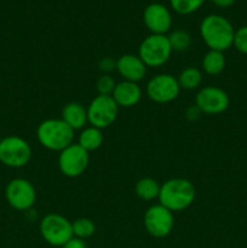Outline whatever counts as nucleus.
I'll use <instances>...</instances> for the list:
<instances>
[{
  "mask_svg": "<svg viewBox=\"0 0 247 248\" xmlns=\"http://www.w3.org/2000/svg\"><path fill=\"white\" fill-rule=\"evenodd\" d=\"M200 35L208 50L224 52L232 46L235 29L224 16L207 15L200 23Z\"/></svg>",
  "mask_w": 247,
  "mask_h": 248,
  "instance_id": "1",
  "label": "nucleus"
},
{
  "mask_svg": "<svg viewBox=\"0 0 247 248\" xmlns=\"http://www.w3.org/2000/svg\"><path fill=\"white\" fill-rule=\"evenodd\" d=\"M195 196V186L189 179L171 178L161 184L157 200L171 212H181L193 205Z\"/></svg>",
  "mask_w": 247,
  "mask_h": 248,
  "instance_id": "2",
  "label": "nucleus"
},
{
  "mask_svg": "<svg viewBox=\"0 0 247 248\" xmlns=\"http://www.w3.org/2000/svg\"><path fill=\"white\" fill-rule=\"evenodd\" d=\"M75 131L62 119H46L36 128V138L41 147L51 152H62L74 143Z\"/></svg>",
  "mask_w": 247,
  "mask_h": 248,
  "instance_id": "3",
  "label": "nucleus"
},
{
  "mask_svg": "<svg viewBox=\"0 0 247 248\" xmlns=\"http://www.w3.org/2000/svg\"><path fill=\"white\" fill-rule=\"evenodd\" d=\"M172 52L167 35L149 34L139 44L137 55L147 68H159L169 62Z\"/></svg>",
  "mask_w": 247,
  "mask_h": 248,
  "instance_id": "4",
  "label": "nucleus"
},
{
  "mask_svg": "<svg viewBox=\"0 0 247 248\" xmlns=\"http://www.w3.org/2000/svg\"><path fill=\"white\" fill-rule=\"evenodd\" d=\"M41 237L53 247H62L73 237L72 222L58 213H48L40 222Z\"/></svg>",
  "mask_w": 247,
  "mask_h": 248,
  "instance_id": "5",
  "label": "nucleus"
},
{
  "mask_svg": "<svg viewBox=\"0 0 247 248\" xmlns=\"http://www.w3.org/2000/svg\"><path fill=\"white\" fill-rule=\"evenodd\" d=\"M31 159V148L18 136H7L0 142V162L11 169L27 166Z\"/></svg>",
  "mask_w": 247,
  "mask_h": 248,
  "instance_id": "6",
  "label": "nucleus"
},
{
  "mask_svg": "<svg viewBox=\"0 0 247 248\" xmlns=\"http://www.w3.org/2000/svg\"><path fill=\"white\" fill-rule=\"evenodd\" d=\"M119 106L111 96L97 94L87 106V119L90 126L104 130L115 123Z\"/></svg>",
  "mask_w": 247,
  "mask_h": 248,
  "instance_id": "7",
  "label": "nucleus"
},
{
  "mask_svg": "<svg viewBox=\"0 0 247 248\" xmlns=\"http://www.w3.org/2000/svg\"><path fill=\"white\" fill-rule=\"evenodd\" d=\"M5 198L14 210L27 212L36 201V190L26 178H14L5 188Z\"/></svg>",
  "mask_w": 247,
  "mask_h": 248,
  "instance_id": "8",
  "label": "nucleus"
},
{
  "mask_svg": "<svg viewBox=\"0 0 247 248\" xmlns=\"http://www.w3.org/2000/svg\"><path fill=\"white\" fill-rule=\"evenodd\" d=\"M181 86L176 77L167 73L157 74L148 81L145 93L148 98L157 104H166L173 102L181 92Z\"/></svg>",
  "mask_w": 247,
  "mask_h": 248,
  "instance_id": "9",
  "label": "nucleus"
},
{
  "mask_svg": "<svg viewBox=\"0 0 247 248\" xmlns=\"http://www.w3.org/2000/svg\"><path fill=\"white\" fill-rule=\"evenodd\" d=\"M89 162V152L75 142L60 152L58 155V169L61 173L68 178H77L85 173Z\"/></svg>",
  "mask_w": 247,
  "mask_h": 248,
  "instance_id": "10",
  "label": "nucleus"
},
{
  "mask_svg": "<svg viewBox=\"0 0 247 248\" xmlns=\"http://www.w3.org/2000/svg\"><path fill=\"white\" fill-rule=\"evenodd\" d=\"M143 224L150 236L155 239H164L169 236L174 227L173 212L167 210L160 203L153 205L145 211Z\"/></svg>",
  "mask_w": 247,
  "mask_h": 248,
  "instance_id": "11",
  "label": "nucleus"
},
{
  "mask_svg": "<svg viewBox=\"0 0 247 248\" xmlns=\"http://www.w3.org/2000/svg\"><path fill=\"white\" fill-rule=\"evenodd\" d=\"M195 106L206 115H218L229 108V94L220 87L205 86L196 93Z\"/></svg>",
  "mask_w": 247,
  "mask_h": 248,
  "instance_id": "12",
  "label": "nucleus"
},
{
  "mask_svg": "<svg viewBox=\"0 0 247 248\" xmlns=\"http://www.w3.org/2000/svg\"><path fill=\"white\" fill-rule=\"evenodd\" d=\"M143 22L150 34L167 35L172 27V14L165 5L152 2L143 11Z\"/></svg>",
  "mask_w": 247,
  "mask_h": 248,
  "instance_id": "13",
  "label": "nucleus"
},
{
  "mask_svg": "<svg viewBox=\"0 0 247 248\" xmlns=\"http://www.w3.org/2000/svg\"><path fill=\"white\" fill-rule=\"evenodd\" d=\"M147 65L138 55L125 53L116 60V72L126 81L139 82L147 74Z\"/></svg>",
  "mask_w": 247,
  "mask_h": 248,
  "instance_id": "14",
  "label": "nucleus"
},
{
  "mask_svg": "<svg viewBox=\"0 0 247 248\" xmlns=\"http://www.w3.org/2000/svg\"><path fill=\"white\" fill-rule=\"evenodd\" d=\"M142 94V89L137 82L123 80L120 82H116L111 97L116 102L119 108H132L139 103Z\"/></svg>",
  "mask_w": 247,
  "mask_h": 248,
  "instance_id": "15",
  "label": "nucleus"
},
{
  "mask_svg": "<svg viewBox=\"0 0 247 248\" xmlns=\"http://www.w3.org/2000/svg\"><path fill=\"white\" fill-rule=\"evenodd\" d=\"M62 119L72 130L81 131L89 124L87 108L79 102H69L62 109Z\"/></svg>",
  "mask_w": 247,
  "mask_h": 248,
  "instance_id": "16",
  "label": "nucleus"
},
{
  "mask_svg": "<svg viewBox=\"0 0 247 248\" xmlns=\"http://www.w3.org/2000/svg\"><path fill=\"white\" fill-rule=\"evenodd\" d=\"M104 142V135L102 130L93 127V126H86L80 131L79 138H77V144L84 148L86 152H94L99 149Z\"/></svg>",
  "mask_w": 247,
  "mask_h": 248,
  "instance_id": "17",
  "label": "nucleus"
},
{
  "mask_svg": "<svg viewBox=\"0 0 247 248\" xmlns=\"http://www.w3.org/2000/svg\"><path fill=\"white\" fill-rule=\"evenodd\" d=\"M225 63H227V61H225L224 52L216 50H208L205 53V56H203L201 67H202V70L205 74L211 75V77H216V75H219L224 70Z\"/></svg>",
  "mask_w": 247,
  "mask_h": 248,
  "instance_id": "18",
  "label": "nucleus"
},
{
  "mask_svg": "<svg viewBox=\"0 0 247 248\" xmlns=\"http://www.w3.org/2000/svg\"><path fill=\"white\" fill-rule=\"evenodd\" d=\"M161 184L152 177H143L135 186L136 195L143 201H153L159 198Z\"/></svg>",
  "mask_w": 247,
  "mask_h": 248,
  "instance_id": "19",
  "label": "nucleus"
},
{
  "mask_svg": "<svg viewBox=\"0 0 247 248\" xmlns=\"http://www.w3.org/2000/svg\"><path fill=\"white\" fill-rule=\"evenodd\" d=\"M203 74L201 72V69L196 67H186L179 73L178 78V84L181 86V89L188 90V91H191V90H196L201 86L202 84Z\"/></svg>",
  "mask_w": 247,
  "mask_h": 248,
  "instance_id": "20",
  "label": "nucleus"
},
{
  "mask_svg": "<svg viewBox=\"0 0 247 248\" xmlns=\"http://www.w3.org/2000/svg\"><path fill=\"white\" fill-rule=\"evenodd\" d=\"M167 38H169L172 51H176V52H185L193 44V38L184 29H174L170 31Z\"/></svg>",
  "mask_w": 247,
  "mask_h": 248,
  "instance_id": "21",
  "label": "nucleus"
},
{
  "mask_svg": "<svg viewBox=\"0 0 247 248\" xmlns=\"http://www.w3.org/2000/svg\"><path fill=\"white\" fill-rule=\"evenodd\" d=\"M73 236L80 240H87L96 234V224L90 218H77L72 222Z\"/></svg>",
  "mask_w": 247,
  "mask_h": 248,
  "instance_id": "22",
  "label": "nucleus"
},
{
  "mask_svg": "<svg viewBox=\"0 0 247 248\" xmlns=\"http://www.w3.org/2000/svg\"><path fill=\"white\" fill-rule=\"evenodd\" d=\"M206 0H170L172 10L178 15L188 16L198 11Z\"/></svg>",
  "mask_w": 247,
  "mask_h": 248,
  "instance_id": "23",
  "label": "nucleus"
},
{
  "mask_svg": "<svg viewBox=\"0 0 247 248\" xmlns=\"http://www.w3.org/2000/svg\"><path fill=\"white\" fill-rule=\"evenodd\" d=\"M115 86L116 81L109 74H103L102 77H99L96 82L97 92H98V94H103V96H111Z\"/></svg>",
  "mask_w": 247,
  "mask_h": 248,
  "instance_id": "24",
  "label": "nucleus"
},
{
  "mask_svg": "<svg viewBox=\"0 0 247 248\" xmlns=\"http://www.w3.org/2000/svg\"><path fill=\"white\" fill-rule=\"evenodd\" d=\"M232 46H234L239 52L247 55V26H242L235 31Z\"/></svg>",
  "mask_w": 247,
  "mask_h": 248,
  "instance_id": "25",
  "label": "nucleus"
},
{
  "mask_svg": "<svg viewBox=\"0 0 247 248\" xmlns=\"http://www.w3.org/2000/svg\"><path fill=\"white\" fill-rule=\"evenodd\" d=\"M98 69L103 74H109L113 70H116V61L111 57H103L98 62Z\"/></svg>",
  "mask_w": 247,
  "mask_h": 248,
  "instance_id": "26",
  "label": "nucleus"
},
{
  "mask_svg": "<svg viewBox=\"0 0 247 248\" xmlns=\"http://www.w3.org/2000/svg\"><path fill=\"white\" fill-rule=\"evenodd\" d=\"M201 114H202V113L200 111V109H199L198 107L194 104V106H190V107H188V108H186L185 118L188 119V120H190V121H195V120H198L199 118H200Z\"/></svg>",
  "mask_w": 247,
  "mask_h": 248,
  "instance_id": "27",
  "label": "nucleus"
},
{
  "mask_svg": "<svg viewBox=\"0 0 247 248\" xmlns=\"http://www.w3.org/2000/svg\"><path fill=\"white\" fill-rule=\"evenodd\" d=\"M61 248H87V247H86V242H85L84 240H80L77 239V237L73 236L69 241L65 242V244Z\"/></svg>",
  "mask_w": 247,
  "mask_h": 248,
  "instance_id": "28",
  "label": "nucleus"
},
{
  "mask_svg": "<svg viewBox=\"0 0 247 248\" xmlns=\"http://www.w3.org/2000/svg\"><path fill=\"white\" fill-rule=\"evenodd\" d=\"M211 1H212L216 6L222 7V9H227V7L232 6L236 0H211Z\"/></svg>",
  "mask_w": 247,
  "mask_h": 248,
  "instance_id": "29",
  "label": "nucleus"
},
{
  "mask_svg": "<svg viewBox=\"0 0 247 248\" xmlns=\"http://www.w3.org/2000/svg\"><path fill=\"white\" fill-rule=\"evenodd\" d=\"M1 140H2V138H1V136H0V142H1Z\"/></svg>",
  "mask_w": 247,
  "mask_h": 248,
  "instance_id": "30",
  "label": "nucleus"
}]
</instances>
